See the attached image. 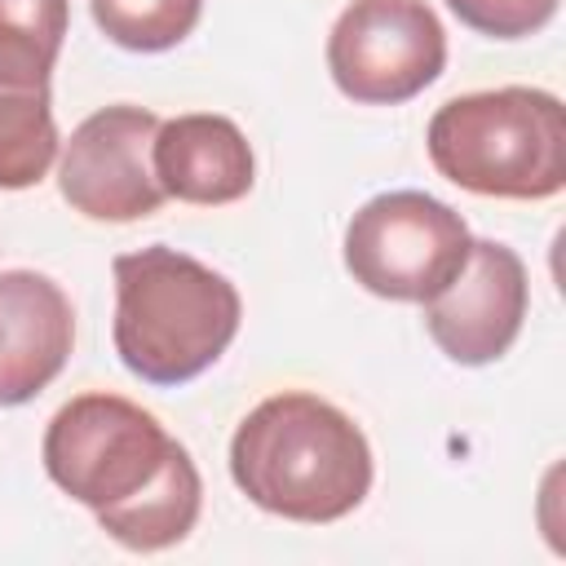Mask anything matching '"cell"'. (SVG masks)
Returning a JSON list of instances; mask_svg holds the SVG:
<instances>
[{
    "instance_id": "obj_11",
    "label": "cell",
    "mask_w": 566,
    "mask_h": 566,
    "mask_svg": "<svg viewBox=\"0 0 566 566\" xmlns=\"http://www.w3.org/2000/svg\"><path fill=\"white\" fill-rule=\"evenodd\" d=\"M199 509H203V482H199L190 451H181L150 491H142L128 509L102 517L97 526L133 553H159V548L181 544L195 531Z\"/></svg>"
},
{
    "instance_id": "obj_10",
    "label": "cell",
    "mask_w": 566,
    "mask_h": 566,
    "mask_svg": "<svg viewBox=\"0 0 566 566\" xmlns=\"http://www.w3.org/2000/svg\"><path fill=\"white\" fill-rule=\"evenodd\" d=\"M150 168H155L164 199L203 203V208L234 203L256 181V159H252L243 128L234 119L208 115V111L159 119V133L150 146Z\"/></svg>"
},
{
    "instance_id": "obj_1",
    "label": "cell",
    "mask_w": 566,
    "mask_h": 566,
    "mask_svg": "<svg viewBox=\"0 0 566 566\" xmlns=\"http://www.w3.org/2000/svg\"><path fill=\"white\" fill-rule=\"evenodd\" d=\"M230 478L256 509L318 526L367 500L371 447L336 402L283 389L239 420L230 438Z\"/></svg>"
},
{
    "instance_id": "obj_12",
    "label": "cell",
    "mask_w": 566,
    "mask_h": 566,
    "mask_svg": "<svg viewBox=\"0 0 566 566\" xmlns=\"http://www.w3.org/2000/svg\"><path fill=\"white\" fill-rule=\"evenodd\" d=\"M71 0H0V88H49Z\"/></svg>"
},
{
    "instance_id": "obj_8",
    "label": "cell",
    "mask_w": 566,
    "mask_h": 566,
    "mask_svg": "<svg viewBox=\"0 0 566 566\" xmlns=\"http://www.w3.org/2000/svg\"><path fill=\"white\" fill-rule=\"evenodd\" d=\"M531 301L522 256L500 239H473L460 274L424 301V327L433 345L460 367H486L522 332Z\"/></svg>"
},
{
    "instance_id": "obj_6",
    "label": "cell",
    "mask_w": 566,
    "mask_h": 566,
    "mask_svg": "<svg viewBox=\"0 0 566 566\" xmlns=\"http://www.w3.org/2000/svg\"><path fill=\"white\" fill-rule=\"evenodd\" d=\"M447 66V31L424 0H349L327 35L332 84L363 106H402Z\"/></svg>"
},
{
    "instance_id": "obj_9",
    "label": "cell",
    "mask_w": 566,
    "mask_h": 566,
    "mask_svg": "<svg viewBox=\"0 0 566 566\" xmlns=\"http://www.w3.org/2000/svg\"><path fill=\"white\" fill-rule=\"evenodd\" d=\"M71 296L40 270H0V407H22L66 367Z\"/></svg>"
},
{
    "instance_id": "obj_4",
    "label": "cell",
    "mask_w": 566,
    "mask_h": 566,
    "mask_svg": "<svg viewBox=\"0 0 566 566\" xmlns=\"http://www.w3.org/2000/svg\"><path fill=\"white\" fill-rule=\"evenodd\" d=\"M186 447L137 402L119 394H80L44 429V473L93 517L128 509L150 491Z\"/></svg>"
},
{
    "instance_id": "obj_14",
    "label": "cell",
    "mask_w": 566,
    "mask_h": 566,
    "mask_svg": "<svg viewBox=\"0 0 566 566\" xmlns=\"http://www.w3.org/2000/svg\"><path fill=\"white\" fill-rule=\"evenodd\" d=\"M88 9L111 44L128 53H164L195 31L203 0H88Z\"/></svg>"
},
{
    "instance_id": "obj_15",
    "label": "cell",
    "mask_w": 566,
    "mask_h": 566,
    "mask_svg": "<svg viewBox=\"0 0 566 566\" xmlns=\"http://www.w3.org/2000/svg\"><path fill=\"white\" fill-rule=\"evenodd\" d=\"M447 9L491 40H522L553 22L557 0H447Z\"/></svg>"
},
{
    "instance_id": "obj_3",
    "label": "cell",
    "mask_w": 566,
    "mask_h": 566,
    "mask_svg": "<svg viewBox=\"0 0 566 566\" xmlns=\"http://www.w3.org/2000/svg\"><path fill=\"white\" fill-rule=\"evenodd\" d=\"M433 168L491 199H553L566 186V111L553 93L509 84L442 102L424 133Z\"/></svg>"
},
{
    "instance_id": "obj_7",
    "label": "cell",
    "mask_w": 566,
    "mask_h": 566,
    "mask_svg": "<svg viewBox=\"0 0 566 566\" xmlns=\"http://www.w3.org/2000/svg\"><path fill=\"white\" fill-rule=\"evenodd\" d=\"M159 115L146 106H102L75 124L57 150V190L88 221H142L159 212L164 190L150 168Z\"/></svg>"
},
{
    "instance_id": "obj_2",
    "label": "cell",
    "mask_w": 566,
    "mask_h": 566,
    "mask_svg": "<svg viewBox=\"0 0 566 566\" xmlns=\"http://www.w3.org/2000/svg\"><path fill=\"white\" fill-rule=\"evenodd\" d=\"M243 301L212 265L150 243L115 256V354L146 385L203 376L239 336Z\"/></svg>"
},
{
    "instance_id": "obj_13",
    "label": "cell",
    "mask_w": 566,
    "mask_h": 566,
    "mask_svg": "<svg viewBox=\"0 0 566 566\" xmlns=\"http://www.w3.org/2000/svg\"><path fill=\"white\" fill-rule=\"evenodd\" d=\"M49 88H0V190L35 186L57 159Z\"/></svg>"
},
{
    "instance_id": "obj_5",
    "label": "cell",
    "mask_w": 566,
    "mask_h": 566,
    "mask_svg": "<svg viewBox=\"0 0 566 566\" xmlns=\"http://www.w3.org/2000/svg\"><path fill=\"white\" fill-rule=\"evenodd\" d=\"M469 248L464 217L424 190L376 195L345 226V270L385 301L424 305L460 274Z\"/></svg>"
}]
</instances>
